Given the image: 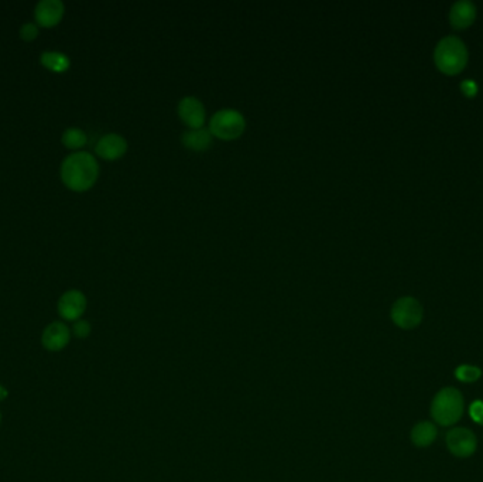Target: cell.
Returning <instances> with one entry per match:
<instances>
[{"label":"cell","instance_id":"6da1fadb","mask_svg":"<svg viewBox=\"0 0 483 482\" xmlns=\"http://www.w3.org/2000/svg\"><path fill=\"white\" fill-rule=\"evenodd\" d=\"M61 180L67 188L76 193L88 191L99 177V163L88 152H76L61 164Z\"/></svg>","mask_w":483,"mask_h":482},{"label":"cell","instance_id":"7a4b0ae2","mask_svg":"<svg viewBox=\"0 0 483 482\" xmlns=\"http://www.w3.org/2000/svg\"><path fill=\"white\" fill-rule=\"evenodd\" d=\"M464 409L465 401L461 391L452 386H447L435 394L430 406V413L435 424L451 427L462 419Z\"/></svg>","mask_w":483,"mask_h":482},{"label":"cell","instance_id":"3957f363","mask_svg":"<svg viewBox=\"0 0 483 482\" xmlns=\"http://www.w3.org/2000/svg\"><path fill=\"white\" fill-rule=\"evenodd\" d=\"M468 48L457 36H447L438 41L434 51L437 68L447 76L459 74L468 64Z\"/></svg>","mask_w":483,"mask_h":482},{"label":"cell","instance_id":"277c9868","mask_svg":"<svg viewBox=\"0 0 483 482\" xmlns=\"http://www.w3.org/2000/svg\"><path fill=\"white\" fill-rule=\"evenodd\" d=\"M208 129L214 138L221 140H235L243 135L246 129V119L241 111L224 108L211 116Z\"/></svg>","mask_w":483,"mask_h":482},{"label":"cell","instance_id":"5b68a950","mask_svg":"<svg viewBox=\"0 0 483 482\" xmlns=\"http://www.w3.org/2000/svg\"><path fill=\"white\" fill-rule=\"evenodd\" d=\"M390 317H392V322H395L399 328L412 329L422 322L424 310H422L421 303L417 299L405 296L395 302L392 312H390Z\"/></svg>","mask_w":483,"mask_h":482},{"label":"cell","instance_id":"8992f818","mask_svg":"<svg viewBox=\"0 0 483 482\" xmlns=\"http://www.w3.org/2000/svg\"><path fill=\"white\" fill-rule=\"evenodd\" d=\"M447 448L458 458H469L478 448V439L475 433L467 427H452L447 433Z\"/></svg>","mask_w":483,"mask_h":482},{"label":"cell","instance_id":"52a82bcc","mask_svg":"<svg viewBox=\"0 0 483 482\" xmlns=\"http://www.w3.org/2000/svg\"><path fill=\"white\" fill-rule=\"evenodd\" d=\"M178 116L188 129L204 128L207 120V111L202 101L197 96H184L178 102Z\"/></svg>","mask_w":483,"mask_h":482},{"label":"cell","instance_id":"ba28073f","mask_svg":"<svg viewBox=\"0 0 483 482\" xmlns=\"http://www.w3.org/2000/svg\"><path fill=\"white\" fill-rule=\"evenodd\" d=\"M86 297L85 294L80 292V290H77V289H73V290H68L66 292L60 300H58V314L63 320L66 322H78L80 320V317L83 316L85 310H86Z\"/></svg>","mask_w":483,"mask_h":482},{"label":"cell","instance_id":"9c48e42d","mask_svg":"<svg viewBox=\"0 0 483 482\" xmlns=\"http://www.w3.org/2000/svg\"><path fill=\"white\" fill-rule=\"evenodd\" d=\"M64 13L66 6L61 0H41L34 9V19L37 26L51 29L61 23Z\"/></svg>","mask_w":483,"mask_h":482},{"label":"cell","instance_id":"30bf717a","mask_svg":"<svg viewBox=\"0 0 483 482\" xmlns=\"http://www.w3.org/2000/svg\"><path fill=\"white\" fill-rule=\"evenodd\" d=\"M95 152L103 160H119L128 152V140L119 133H106L98 140Z\"/></svg>","mask_w":483,"mask_h":482},{"label":"cell","instance_id":"8fae6325","mask_svg":"<svg viewBox=\"0 0 483 482\" xmlns=\"http://www.w3.org/2000/svg\"><path fill=\"white\" fill-rule=\"evenodd\" d=\"M71 339V329L63 322L48 324L41 335V344L46 349L57 352L64 349Z\"/></svg>","mask_w":483,"mask_h":482},{"label":"cell","instance_id":"7c38bea8","mask_svg":"<svg viewBox=\"0 0 483 482\" xmlns=\"http://www.w3.org/2000/svg\"><path fill=\"white\" fill-rule=\"evenodd\" d=\"M477 19V6L469 0H458L450 10L451 26L457 30L469 27Z\"/></svg>","mask_w":483,"mask_h":482},{"label":"cell","instance_id":"4fadbf2b","mask_svg":"<svg viewBox=\"0 0 483 482\" xmlns=\"http://www.w3.org/2000/svg\"><path fill=\"white\" fill-rule=\"evenodd\" d=\"M181 142L188 150L205 152L212 146L214 136L208 128L187 129L181 136Z\"/></svg>","mask_w":483,"mask_h":482},{"label":"cell","instance_id":"5bb4252c","mask_svg":"<svg viewBox=\"0 0 483 482\" xmlns=\"http://www.w3.org/2000/svg\"><path fill=\"white\" fill-rule=\"evenodd\" d=\"M437 436H438V429L435 423L428 421V420L418 421L411 429V433H410L411 443L418 448L430 447L437 440Z\"/></svg>","mask_w":483,"mask_h":482},{"label":"cell","instance_id":"9a60e30c","mask_svg":"<svg viewBox=\"0 0 483 482\" xmlns=\"http://www.w3.org/2000/svg\"><path fill=\"white\" fill-rule=\"evenodd\" d=\"M40 63L41 66L56 74H63L67 73L71 67V60L67 54L60 53V51H46L40 56Z\"/></svg>","mask_w":483,"mask_h":482},{"label":"cell","instance_id":"2e32d148","mask_svg":"<svg viewBox=\"0 0 483 482\" xmlns=\"http://www.w3.org/2000/svg\"><path fill=\"white\" fill-rule=\"evenodd\" d=\"M61 142L66 149L80 152L82 148L88 143V135L80 128H68L61 136Z\"/></svg>","mask_w":483,"mask_h":482},{"label":"cell","instance_id":"e0dca14e","mask_svg":"<svg viewBox=\"0 0 483 482\" xmlns=\"http://www.w3.org/2000/svg\"><path fill=\"white\" fill-rule=\"evenodd\" d=\"M482 369L477 365L462 364L458 365L454 371V376L462 384H475L482 378Z\"/></svg>","mask_w":483,"mask_h":482},{"label":"cell","instance_id":"ac0fdd59","mask_svg":"<svg viewBox=\"0 0 483 482\" xmlns=\"http://www.w3.org/2000/svg\"><path fill=\"white\" fill-rule=\"evenodd\" d=\"M38 37V26L36 23H24L20 27V39L24 41H33Z\"/></svg>","mask_w":483,"mask_h":482},{"label":"cell","instance_id":"d6986e66","mask_svg":"<svg viewBox=\"0 0 483 482\" xmlns=\"http://www.w3.org/2000/svg\"><path fill=\"white\" fill-rule=\"evenodd\" d=\"M469 416L471 419L479 424L483 426V401H474L469 406Z\"/></svg>","mask_w":483,"mask_h":482},{"label":"cell","instance_id":"ffe728a7","mask_svg":"<svg viewBox=\"0 0 483 482\" xmlns=\"http://www.w3.org/2000/svg\"><path fill=\"white\" fill-rule=\"evenodd\" d=\"M73 332L77 338H86L90 334V324L85 320H78L74 322Z\"/></svg>","mask_w":483,"mask_h":482},{"label":"cell","instance_id":"44dd1931","mask_svg":"<svg viewBox=\"0 0 483 482\" xmlns=\"http://www.w3.org/2000/svg\"><path fill=\"white\" fill-rule=\"evenodd\" d=\"M461 91L465 96L474 98L479 91V86L474 80H465L464 82H461Z\"/></svg>","mask_w":483,"mask_h":482},{"label":"cell","instance_id":"7402d4cb","mask_svg":"<svg viewBox=\"0 0 483 482\" xmlns=\"http://www.w3.org/2000/svg\"><path fill=\"white\" fill-rule=\"evenodd\" d=\"M0 421H1V414H0Z\"/></svg>","mask_w":483,"mask_h":482}]
</instances>
